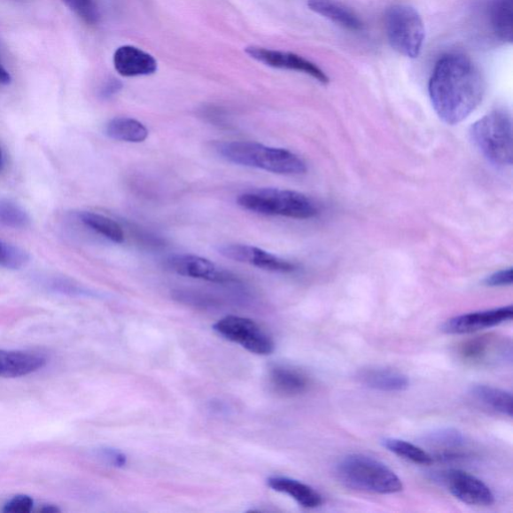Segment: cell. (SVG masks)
<instances>
[{
    "mask_svg": "<svg viewBox=\"0 0 513 513\" xmlns=\"http://www.w3.org/2000/svg\"><path fill=\"white\" fill-rule=\"evenodd\" d=\"M428 90L436 113L447 125L455 126L477 110L486 83L470 58L449 53L436 64Z\"/></svg>",
    "mask_w": 513,
    "mask_h": 513,
    "instance_id": "cell-1",
    "label": "cell"
},
{
    "mask_svg": "<svg viewBox=\"0 0 513 513\" xmlns=\"http://www.w3.org/2000/svg\"><path fill=\"white\" fill-rule=\"evenodd\" d=\"M336 477L340 484L358 492L394 494L402 492L403 484L389 467L371 456L350 455L337 463Z\"/></svg>",
    "mask_w": 513,
    "mask_h": 513,
    "instance_id": "cell-2",
    "label": "cell"
},
{
    "mask_svg": "<svg viewBox=\"0 0 513 513\" xmlns=\"http://www.w3.org/2000/svg\"><path fill=\"white\" fill-rule=\"evenodd\" d=\"M218 152L229 163L274 174L296 175L307 172L304 160L294 152L262 144L247 141L223 143L219 144Z\"/></svg>",
    "mask_w": 513,
    "mask_h": 513,
    "instance_id": "cell-3",
    "label": "cell"
},
{
    "mask_svg": "<svg viewBox=\"0 0 513 513\" xmlns=\"http://www.w3.org/2000/svg\"><path fill=\"white\" fill-rule=\"evenodd\" d=\"M243 209L264 216H280L307 220L318 215L319 210L310 198L299 191L274 188L259 189L238 198Z\"/></svg>",
    "mask_w": 513,
    "mask_h": 513,
    "instance_id": "cell-4",
    "label": "cell"
},
{
    "mask_svg": "<svg viewBox=\"0 0 513 513\" xmlns=\"http://www.w3.org/2000/svg\"><path fill=\"white\" fill-rule=\"evenodd\" d=\"M470 136L489 162L499 167L512 165V121L507 111H493L474 122Z\"/></svg>",
    "mask_w": 513,
    "mask_h": 513,
    "instance_id": "cell-5",
    "label": "cell"
},
{
    "mask_svg": "<svg viewBox=\"0 0 513 513\" xmlns=\"http://www.w3.org/2000/svg\"><path fill=\"white\" fill-rule=\"evenodd\" d=\"M385 30L388 42L400 55L416 58L423 50L425 28L423 19L413 7L397 4L386 12Z\"/></svg>",
    "mask_w": 513,
    "mask_h": 513,
    "instance_id": "cell-6",
    "label": "cell"
},
{
    "mask_svg": "<svg viewBox=\"0 0 513 513\" xmlns=\"http://www.w3.org/2000/svg\"><path fill=\"white\" fill-rule=\"evenodd\" d=\"M214 330L225 339L239 344L251 354L270 355L275 349L271 337L248 318L227 316L214 325Z\"/></svg>",
    "mask_w": 513,
    "mask_h": 513,
    "instance_id": "cell-7",
    "label": "cell"
},
{
    "mask_svg": "<svg viewBox=\"0 0 513 513\" xmlns=\"http://www.w3.org/2000/svg\"><path fill=\"white\" fill-rule=\"evenodd\" d=\"M457 355L472 366H495L512 361L511 342L497 335H482L459 344Z\"/></svg>",
    "mask_w": 513,
    "mask_h": 513,
    "instance_id": "cell-8",
    "label": "cell"
},
{
    "mask_svg": "<svg viewBox=\"0 0 513 513\" xmlns=\"http://www.w3.org/2000/svg\"><path fill=\"white\" fill-rule=\"evenodd\" d=\"M435 479L446 486L448 492L463 503L490 507L495 501L492 489L469 472L449 470L436 474Z\"/></svg>",
    "mask_w": 513,
    "mask_h": 513,
    "instance_id": "cell-9",
    "label": "cell"
},
{
    "mask_svg": "<svg viewBox=\"0 0 513 513\" xmlns=\"http://www.w3.org/2000/svg\"><path fill=\"white\" fill-rule=\"evenodd\" d=\"M167 267L175 274L217 284H235L239 279L231 272L222 269L208 259L195 255H178L167 260Z\"/></svg>",
    "mask_w": 513,
    "mask_h": 513,
    "instance_id": "cell-10",
    "label": "cell"
},
{
    "mask_svg": "<svg viewBox=\"0 0 513 513\" xmlns=\"http://www.w3.org/2000/svg\"><path fill=\"white\" fill-rule=\"evenodd\" d=\"M512 317V305L504 306V307L501 308L463 314V315L448 319L442 325V331L453 335L476 333L485 330V329L508 323Z\"/></svg>",
    "mask_w": 513,
    "mask_h": 513,
    "instance_id": "cell-11",
    "label": "cell"
},
{
    "mask_svg": "<svg viewBox=\"0 0 513 513\" xmlns=\"http://www.w3.org/2000/svg\"><path fill=\"white\" fill-rule=\"evenodd\" d=\"M246 52L252 58L268 66L303 73L323 84L330 82L327 74L319 66L311 63L308 59L295 55V53L256 47L248 48Z\"/></svg>",
    "mask_w": 513,
    "mask_h": 513,
    "instance_id": "cell-12",
    "label": "cell"
},
{
    "mask_svg": "<svg viewBox=\"0 0 513 513\" xmlns=\"http://www.w3.org/2000/svg\"><path fill=\"white\" fill-rule=\"evenodd\" d=\"M220 254L233 261L246 263L259 269L275 273H292L296 270L294 264L271 254V253L249 246V245L233 244L219 249Z\"/></svg>",
    "mask_w": 513,
    "mask_h": 513,
    "instance_id": "cell-13",
    "label": "cell"
},
{
    "mask_svg": "<svg viewBox=\"0 0 513 513\" xmlns=\"http://www.w3.org/2000/svg\"><path fill=\"white\" fill-rule=\"evenodd\" d=\"M47 358L38 352L25 350H0V377H27L43 369Z\"/></svg>",
    "mask_w": 513,
    "mask_h": 513,
    "instance_id": "cell-14",
    "label": "cell"
},
{
    "mask_svg": "<svg viewBox=\"0 0 513 513\" xmlns=\"http://www.w3.org/2000/svg\"><path fill=\"white\" fill-rule=\"evenodd\" d=\"M113 66L119 74L125 78L150 75L158 70L154 57L133 45H124L114 52Z\"/></svg>",
    "mask_w": 513,
    "mask_h": 513,
    "instance_id": "cell-15",
    "label": "cell"
},
{
    "mask_svg": "<svg viewBox=\"0 0 513 513\" xmlns=\"http://www.w3.org/2000/svg\"><path fill=\"white\" fill-rule=\"evenodd\" d=\"M424 440L426 446L436 450L433 458L439 462H454L466 456L462 451L466 447L464 435L455 428H440L428 433Z\"/></svg>",
    "mask_w": 513,
    "mask_h": 513,
    "instance_id": "cell-16",
    "label": "cell"
},
{
    "mask_svg": "<svg viewBox=\"0 0 513 513\" xmlns=\"http://www.w3.org/2000/svg\"><path fill=\"white\" fill-rule=\"evenodd\" d=\"M357 378L364 386L381 393H402L410 385L405 374L386 367H369L360 370Z\"/></svg>",
    "mask_w": 513,
    "mask_h": 513,
    "instance_id": "cell-17",
    "label": "cell"
},
{
    "mask_svg": "<svg viewBox=\"0 0 513 513\" xmlns=\"http://www.w3.org/2000/svg\"><path fill=\"white\" fill-rule=\"evenodd\" d=\"M267 484L275 492L292 497L305 509H316L323 504V495L301 481L284 477H273L268 479Z\"/></svg>",
    "mask_w": 513,
    "mask_h": 513,
    "instance_id": "cell-18",
    "label": "cell"
},
{
    "mask_svg": "<svg viewBox=\"0 0 513 513\" xmlns=\"http://www.w3.org/2000/svg\"><path fill=\"white\" fill-rule=\"evenodd\" d=\"M309 9L329 20L351 32H360L363 29V22L357 15L335 0H308Z\"/></svg>",
    "mask_w": 513,
    "mask_h": 513,
    "instance_id": "cell-19",
    "label": "cell"
},
{
    "mask_svg": "<svg viewBox=\"0 0 513 513\" xmlns=\"http://www.w3.org/2000/svg\"><path fill=\"white\" fill-rule=\"evenodd\" d=\"M269 380L274 392L283 396L300 395L309 387L308 377L289 366H275L270 371Z\"/></svg>",
    "mask_w": 513,
    "mask_h": 513,
    "instance_id": "cell-20",
    "label": "cell"
},
{
    "mask_svg": "<svg viewBox=\"0 0 513 513\" xmlns=\"http://www.w3.org/2000/svg\"><path fill=\"white\" fill-rule=\"evenodd\" d=\"M470 394L474 400L490 410L500 413L504 416L512 417L513 398L507 390L490 385H479L470 389Z\"/></svg>",
    "mask_w": 513,
    "mask_h": 513,
    "instance_id": "cell-21",
    "label": "cell"
},
{
    "mask_svg": "<svg viewBox=\"0 0 513 513\" xmlns=\"http://www.w3.org/2000/svg\"><path fill=\"white\" fill-rule=\"evenodd\" d=\"M105 134L113 140L127 143H143L149 136L148 128L131 118L113 119L105 126Z\"/></svg>",
    "mask_w": 513,
    "mask_h": 513,
    "instance_id": "cell-22",
    "label": "cell"
},
{
    "mask_svg": "<svg viewBox=\"0 0 513 513\" xmlns=\"http://www.w3.org/2000/svg\"><path fill=\"white\" fill-rule=\"evenodd\" d=\"M82 223L98 235L116 244L125 242V233L118 222L93 212H81L78 215Z\"/></svg>",
    "mask_w": 513,
    "mask_h": 513,
    "instance_id": "cell-23",
    "label": "cell"
},
{
    "mask_svg": "<svg viewBox=\"0 0 513 513\" xmlns=\"http://www.w3.org/2000/svg\"><path fill=\"white\" fill-rule=\"evenodd\" d=\"M512 0H494L490 6V22L497 37L504 43H512Z\"/></svg>",
    "mask_w": 513,
    "mask_h": 513,
    "instance_id": "cell-24",
    "label": "cell"
},
{
    "mask_svg": "<svg viewBox=\"0 0 513 513\" xmlns=\"http://www.w3.org/2000/svg\"><path fill=\"white\" fill-rule=\"evenodd\" d=\"M383 446H385L390 453L412 463L431 465L434 462V458L431 454L427 453L424 448L416 447V444L402 439H386L383 440Z\"/></svg>",
    "mask_w": 513,
    "mask_h": 513,
    "instance_id": "cell-25",
    "label": "cell"
},
{
    "mask_svg": "<svg viewBox=\"0 0 513 513\" xmlns=\"http://www.w3.org/2000/svg\"><path fill=\"white\" fill-rule=\"evenodd\" d=\"M30 224L28 214L12 201L0 200V226L25 229Z\"/></svg>",
    "mask_w": 513,
    "mask_h": 513,
    "instance_id": "cell-26",
    "label": "cell"
},
{
    "mask_svg": "<svg viewBox=\"0 0 513 513\" xmlns=\"http://www.w3.org/2000/svg\"><path fill=\"white\" fill-rule=\"evenodd\" d=\"M29 261V255L15 245L0 241V267L7 270H19Z\"/></svg>",
    "mask_w": 513,
    "mask_h": 513,
    "instance_id": "cell-27",
    "label": "cell"
},
{
    "mask_svg": "<svg viewBox=\"0 0 513 513\" xmlns=\"http://www.w3.org/2000/svg\"><path fill=\"white\" fill-rule=\"evenodd\" d=\"M72 12L88 25L95 26L101 19L98 6L95 0H61Z\"/></svg>",
    "mask_w": 513,
    "mask_h": 513,
    "instance_id": "cell-28",
    "label": "cell"
},
{
    "mask_svg": "<svg viewBox=\"0 0 513 513\" xmlns=\"http://www.w3.org/2000/svg\"><path fill=\"white\" fill-rule=\"evenodd\" d=\"M45 285L49 287L53 292L66 294V295H87L89 292L86 289L80 287L78 284H74L71 280H66L64 278H52Z\"/></svg>",
    "mask_w": 513,
    "mask_h": 513,
    "instance_id": "cell-29",
    "label": "cell"
},
{
    "mask_svg": "<svg viewBox=\"0 0 513 513\" xmlns=\"http://www.w3.org/2000/svg\"><path fill=\"white\" fill-rule=\"evenodd\" d=\"M35 501L28 495H17L7 501L4 505V511L7 513H28L33 510Z\"/></svg>",
    "mask_w": 513,
    "mask_h": 513,
    "instance_id": "cell-30",
    "label": "cell"
},
{
    "mask_svg": "<svg viewBox=\"0 0 513 513\" xmlns=\"http://www.w3.org/2000/svg\"><path fill=\"white\" fill-rule=\"evenodd\" d=\"M513 282L512 269H504L488 276L485 280V284L488 287L510 286Z\"/></svg>",
    "mask_w": 513,
    "mask_h": 513,
    "instance_id": "cell-31",
    "label": "cell"
},
{
    "mask_svg": "<svg viewBox=\"0 0 513 513\" xmlns=\"http://www.w3.org/2000/svg\"><path fill=\"white\" fill-rule=\"evenodd\" d=\"M99 455L113 466L122 467L127 464V457L119 450L113 448H103L99 451Z\"/></svg>",
    "mask_w": 513,
    "mask_h": 513,
    "instance_id": "cell-32",
    "label": "cell"
},
{
    "mask_svg": "<svg viewBox=\"0 0 513 513\" xmlns=\"http://www.w3.org/2000/svg\"><path fill=\"white\" fill-rule=\"evenodd\" d=\"M122 84L118 80H111L106 82L101 90V96L104 98H110L119 93L121 89Z\"/></svg>",
    "mask_w": 513,
    "mask_h": 513,
    "instance_id": "cell-33",
    "label": "cell"
},
{
    "mask_svg": "<svg viewBox=\"0 0 513 513\" xmlns=\"http://www.w3.org/2000/svg\"><path fill=\"white\" fill-rule=\"evenodd\" d=\"M12 82V75L7 72L4 66L0 63V84L2 86H7Z\"/></svg>",
    "mask_w": 513,
    "mask_h": 513,
    "instance_id": "cell-34",
    "label": "cell"
},
{
    "mask_svg": "<svg viewBox=\"0 0 513 513\" xmlns=\"http://www.w3.org/2000/svg\"><path fill=\"white\" fill-rule=\"evenodd\" d=\"M43 512H49V513H55L60 511L56 505H45V507L42 509Z\"/></svg>",
    "mask_w": 513,
    "mask_h": 513,
    "instance_id": "cell-35",
    "label": "cell"
},
{
    "mask_svg": "<svg viewBox=\"0 0 513 513\" xmlns=\"http://www.w3.org/2000/svg\"><path fill=\"white\" fill-rule=\"evenodd\" d=\"M4 165H5L4 155L2 148H0V171H3Z\"/></svg>",
    "mask_w": 513,
    "mask_h": 513,
    "instance_id": "cell-36",
    "label": "cell"
}]
</instances>
